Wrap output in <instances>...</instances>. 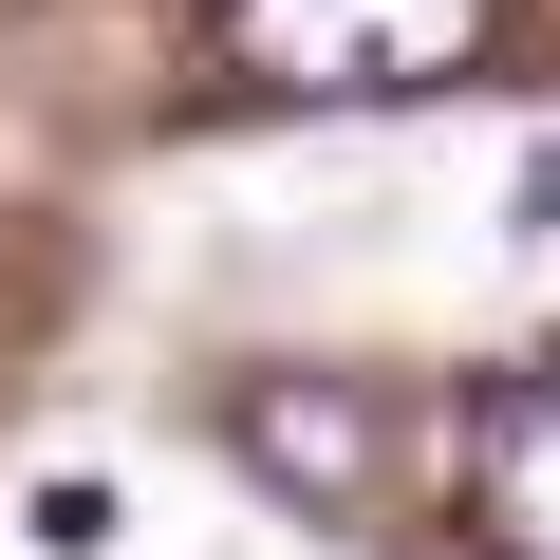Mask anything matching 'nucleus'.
Instances as JSON below:
<instances>
[{"label":"nucleus","instance_id":"obj_1","mask_svg":"<svg viewBox=\"0 0 560 560\" xmlns=\"http://www.w3.org/2000/svg\"><path fill=\"white\" fill-rule=\"evenodd\" d=\"M261 94H448L486 57V0H224Z\"/></svg>","mask_w":560,"mask_h":560},{"label":"nucleus","instance_id":"obj_2","mask_svg":"<svg viewBox=\"0 0 560 560\" xmlns=\"http://www.w3.org/2000/svg\"><path fill=\"white\" fill-rule=\"evenodd\" d=\"M467 504H486L504 560H560V355L467 393Z\"/></svg>","mask_w":560,"mask_h":560},{"label":"nucleus","instance_id":"obj_3","mask_svg":"<svg viewBox=\"0 0 560 560\" xmlns=\"http://www.w3.org/2000/svg\"><path fill=\"white\" fill-rule=\"evenodd\" d=\"M224 430H243L261 486H300V504H374V393H337V374H261Z\"/></svg>","mask_w":560,"mask_h":560},{"label":"nucleus","instance_id":"obj_4","mask_svg":"<svg viewBox=\"0 0 560 560\" xmlns=\"http://www.w3.org/2000/svg\"><path fill=\"white\" fill-rule=\"evenodd\" d=\"M20 523H38V541H57V560H113V486H94V467H57V486H38V504H20Z\"/></svg>","mask_w":560,"mask_h":560},{"label":"nucleus","instance_id":"obj_5","mask_svg":"<svg viewBox=\"0 0 560 560\" xmlns=\"http://www.w3.org/2000/svg\"><path fill=\"white\" fill-rule=\"evenodd\" d=\"M504 224H523V243H560V131L523 150V187H504Z\"/></svg>","mask_w":560,"mask_h":560}]
</instances>
